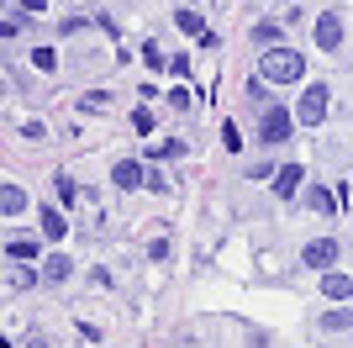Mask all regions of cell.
I'll return each instance as SVG.
<instances>
[{"label": "cell", "instance_id": "obj_4", "mask_svg": "<svg viewBox=\"0 0 353 348\" xmlns=\"http://www.w3.org/2000/svg\"><path fill=\"white\" fill-rule=\"evenodd\" d=\"M301 264H306V269H332V264H338V238H316V243H306Z\"/></svg>", "mask_w": 353, "mask_h": 348}, {"label": "cell", "instance_id": "obj_23", "mask_svg": "<svg viewBox=\"0 0 353 348\" xmlns=\"http://www.w3.org/2000/svg\"><path fill=\"white\" fill-rule=\"evenodd\" d=\"M143 190H159V195H163V190H169V180H163L159 169H148V185H143Z\"/></svg>", "mask_w": 353, "mask_h": 348}, {"label": "cell", "instance_id": "obj_18", "mask_svg": "<svg viewBox=\"0 0 353 348\" xmlns=\"http://www.w3.org/2000/svg\"><path fill=\"white\" fill-rule=\"evenodd\" d=\"M322 327H327V333H343V327H353V311H343V306H338V311H327Z\"/></svg>", "mask_w": 353, "mask_h": 348}, {"label": "cell", "instance_id": "obj_1", "mask_svg": "<svg viewBox=\"0 0 353 348\" xmlns=\"http://www.w3.org/2000/svg\"><path fill=\"white\" fill-rule=\"evenodd\" d=\"M306 74V58L295 53V48H264V58H259V79H269V85H295Z\"/></svg>", "mask_w": 353, "mask_h": 348}, {"label": "cell", "instance_id": "obj_19", "mask_svg": "<svg viewBox=\"0 0 353 348\" xmlns=\"http://www.w3.org/2000/svg\"><path fill=\"white\" fill-rule=\"evenodd\" d=\"M169 106H174V111H190V106H195V95H190L185 85H174V90H169Z\"/></svg>", "mask_w": 353, "mask_h": 348}, {"label": "cell", "instance_id": "obj_17", "mask_svg": "<svg viewBox=\"0 0 353 348\" xmlns=\"http://www.w3.org/2000/svg\"><path fill=\"white\" fill-rule=\"evenodd\" d=\"M274 37H280V27H274V21H259V27H253V43H259V48H280Z\"/></svg>", "mask_w": 353, "mask_h": 348}, {"label": "cell", "instance_id": "obj_15", "mask_svg": "<svg viewBox=\"0 0 353 348\" xmlns=\"http://www.w3.org/2000/svg\"><path fill=\"white\" fill-rule=\"evenodd\" d=\"M32 69L53 74V69H59V53H53V48H32Z\"/></svg>", "mask_w": 353, "mask_h": 348}, {"label": "cell", "instance_id": "obj_6", "mask_svg": "<svg viewBox=\"0 0 353 348\" xmlns=\"http://www.w3.org/2000/svg\"><path fill=\"white\" fill-rule=\"evenodd\" d=\"M316 43H322L327 53H338V43H343V21H338V11L316 16Z\"/></svg>", "mask_w": 353, "mask_h": 348}, {"label": "cell", "instance_id": "obj_14", "mask_svg": "<svg viewBox=\"0 0 353 348\" xmlns=\"http://www.w3.org/2000/svg\"><path fill=\"white\" fill-rule=\"evenodd\" d=\"M21 206H27V195H21L16 185H6V190H0V211H6V217H16Z\"/></svg>", "mask_w": 353, "mask_h": 348}, {"label": "cell", "instance_id": "obj_12", "mask_svg": "<svg viewBox=\"0 0 353 348\" xmlns=\"http://www.w3.org/2000/svg\"><path fill=\"white\" fill-rule=\"evenodd\" d=\"M174 21H179V32H185V37H201V43L211 37V32H206V21H201V11H179Z\"/></svg>", "mask_w": 353, "mask_h": 348}, {"label": "cell", "instance_id": "obj_9", "mask_svg": "<svg viewBox=\"0 0 353 348\" xmlns=\"http://www.w3.org/2000/svg\"><path fill=\"white\" fill-rule=\"evenodd\" d=\"M322 296H327V301H348V296H353V280L348 275H322Z\"/></svg>", "mask_w": 353, "mask_h": 348}, {"label": "cell", "instance_id": "obj_22", "mask_svg": "<svg viewBox=\"0 0 353 348\" xmlns=\"http://www.w3.org/2000/svg\"><path fill=\"white\" fill-rule=\"evenodd\" d=\"M105 101H111V95H105V90H90V95H85V101H79V106H90V111H101Z\"/></svg>", "mask_w": 353, "mask_h": 348}, {"label": "cell", "instance_id": "obj_7", "mask_svg": "<svg viewBox=\"0 0 353 348\" xmlns=\"http://www.w3.org/2000/svg\"><path fill=\"white\" fill-rule=\"evenodd\" d=\"M111 185H121V190H137V185H148L143 164H137V159H121L117 169H111Z\"/></svg>", "mask_w": 353, "mask_h": 348}, {"label": "cell", "instance_id": "obj_24", "mask_svg": "<svg viewBox=\"0 0 353 348\" xmlns=\"http://www.w3.org/2000/svg\"><path fill=\"white\" fill-rule=\"evenodd\" d=\"M32 280H37V275H32V269H16V275H11V290H27Z\"/></svg>", "mask_w": 353, "mask_h": 348}, {"label": "cell", "instance_id": "obj_20", "mask_svg": "<svg viewBox=\"0 0 353 348\" xmlns=\"http://www.w3.org/2000/svg\"><path fill=\"white\" fill-rule=\"evenodd\" d=\"M59 201H63V206H74V201H79V190H74V180H69V174H59Z\"/></svg>", "mask_w": 353, "mask_h": 348}, {"label": "cell", "instance_id": "obj_3", "mask_svg": "<svg viewBox=\"0 0 353 348\" xmlns=\"http://www.w3.org/2000/svg\"><path fill=\"white\" fill-rule=\"evenodd\" d=\"M295 127V116L285 106H264V122H259V143H285Z\"/></svg>", "mask_w": 353, "mask_h": 348}, {"label": "cell", "instance_id": "obj_13", "mask_svg": "<svg viewBox=\"0 0 353 348\" xmlns=\"http://www.w3.org/2000/svg\"><path fill=\"white\" fill-rule=\"evenodd\" d=\"M6 253H11L16 264H27V259H37V238H11V243H6Z\"/></svg>", "mask_w": 353, "mask_h": 348}, {"label": "cell", "instance_id": "obj_8", "mask_svg": "<svg viewBox=\"0 0 353 348\" xmlns=\"http://www.w3.org/2000/svg\"><path fill=\"white\" fill-rule=\"evenodd\" d=\"M37 222H43V238H53V243H59L63 232H69V222H63L59 206H43V211H37Z\"/></svg>", "mask_w": 353, "mask_h": 348}, {"label": "cell", "instance_id": "obj_21", "mask_svg": "<svg viewBox=\"0 0 353 348\" xmlns=\"http://www.w3.org/2000/svg\"><path fill=\"white\" fill-rule=\"evenodd\" d=\"M221 148H232V153H237V148H243V132H237L232 122H227V127H221Z\"/></svg>", "mask_w": 353, "mask_h": 348}, {"label": "cell", "instance_id": "obj_11", "mask_svg": "<svg viewBox=\"0 0 353 348\" xmlns=\"http://www.w3.org/2000/svg\"><path fill=\"white\" fill-rule=\"evenodd\" d=\"M306 206H311V211H322V217H332V211H338V195H332V190H322V185H316V190H311V195H306Z\"/></svg>", "mask_w": 353, "mask_h": 348}, {"label": "cell", "instance_id": "obj_16", "mask_svg": "<svg viewBox=\"0 0 353 348\" xmlns=\"http://www.w3.org/2000/svg\"><path fill=\"white\" fill-rule=\"evenodd\" d=\"M179 153H185V143H174V137L169 143H148V159H179Z\"/></svg>", "mask_w": 353, "mask_h": 348}, {"label": "cell", "instance_id": "obj_2", "mask_svg": "<svg viewBox=\"0 0 353 348\" xmlns=\"http://www.w3.org/2000/svg\"><path fill=\"white\" fill-rule=\"evenodd\" d=\"M327 101H332V95H327V85H306V90H301V106H295V122H301V127L327 122Z\"/></svg>", "mask_w": 353, "mask_h": 348}, {"label": "cell", "instance_id": "obj_10", "mask_svg": "<svg viewBox=\"0 0 353 348\" xmlns=\"http://www.w3.org/2000/svg\"><path fill=\"white\" fill-rule=\"evenodd\" d=\"M69 269H74V264L63 259V253H53V259H43V280H48V285H63V280H69Z\"/></svg>", "mask_w": 353, "mask_h": 348}, {"label": "cell", "instance_id": "obj_5", "mask_svg": "<svg viewBox=\"0 0 353 348\" xmlns=\"http://www.w3.org/2000/svg\"><path fill=\"white\" fill-rule=\"evenodd\" d=\"M301 185H306V169H301V164H285V169H274V195H280V201H290Z\"/></svg>", "mask_w": 353, "mask_h": 348}]
</instances>
